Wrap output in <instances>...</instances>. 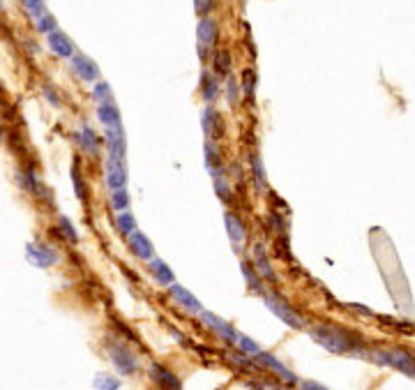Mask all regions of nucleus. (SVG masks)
Instances as JSON below:
<instances>
[{"instance_id":"2","label":"nucleus","mask_w":415,"mask_h":390,"mask_svg":"<svg viewBox=\"0 0 415 390\" xmlns=\"http://www.w3.org/2000/svg\"><path fill=\"white\" fill-rule=\"evenodd\" d=\"M263 300H266V307H268V310L273 312L275 317H277L279 321H282V324L289 326V328L300 330V328L307 326L303 314H300V312L296 310V307H293L286 298H282L279 294H275V291H266V294H263Z\"/></svg>"},{"instance_id":"31","label":"nucleus","mask_w":415,"mask_h":390,"mask_svg":"<svg viewBox=\"0 0 415 390\" xmlns=\"http://www.w3.org/2000/svg\"><path fill=\"white\" fill-rule=\"evenodd\" d=\"M256 84H259V77H256V72L249 67V70L243 72V95L247 97V100H254Z\"/></svg>"},{"instance_id":"33","label":"nucleus","mask_w":415,"mask_h":390,"mask_svg":"<svg viewBox=\"0 0 415 390\" xmlns=\"http://www.w3.org/2000/svg\"><path fill=\"white\" fill-rule=\"evenodd\" d=\"M236 347L240 354H245V356H256V354H261V347L256 344L252 337H247V335H238V340H236Z\"/></svg>"},{"instance_id":"40","label":"nucleus","mask_w":415,"mask_h":390,"mask_svg":"<svg viewBox=\"0 0 415 390\" xmlns=\"http://www.w3.org/2000/svg\"><path fill=\"white\" fill-rule=\"evenodd\" d=\"M213 7H215V0H194V10L201 19L206 17V14H210Z\"/></svg>"},{"instance_id":"20","label":"nucleus","mask_w":415,"mask_h":390,"mask_svg":"<svg viewBox=\"0 0 415 390\" xmlns=\"http://www.w3.org/2000/svg\"><path fill=\"white\" fill-rule=\"evenodd\" d=\"M47 37H49V40H47L49 42V49L54 51L58 58H72L74 54H77V51H74L72 40L65 33H60V30H56V33H51Z\"/></svg>"},{"instance_id":"19","label":"nucleus","mask_w":415,"mask_h":390,"mask_svg":"<svg viewBox=\"0 0 415 390\" xmlns=\"http://www.w3.org/2000/svg\"><path fill=\"white\" fill-rule=\"evenodd\" d=\"M148 268H150V275H153V280L157 284H162V287H171V284H176V273L171 270V266L166 264L162 259H153L148 261Z\"/></svg>"},{"instance_id":"35","label":"nucleus","mask_w":415,"mask_h":390,"mask_svg":"<svg viewBox=\"0 0 415 390\" xmlns=\"http://www.w3.org/2000/svg\"><path fill=\"white\" fill-rule=\"evenodd\" d=\"M19 185L28 192H40V180L33 171H19Z\"/></svg>"},{"instance_id":"17","label":"nucleus","mask_w":415,"mask_h":390,"mask_svg":"<svg viewBox=\"0 0 415 390\" xmlns=\"http://www.w3.org/2000/svg\"><path fill=\"white\" fill-rule=\"evenodd\" d=\"M72 70L77 72L83 81H90V84H97V81H100V67L83 54L72 56Z\"/></svg>"},{"instance_id":"14","label":"nucleus","mask_w":415,"mask_h":390,"mask_svg":"<svg viewBox=\"0 0 415 390\" xmlns=\"http://www.w3.org/2000/svg\"><path fill=\"white\" fill-rule=\"evenodd\" d=\"M203 155H206V169H208L210 176H213V178L226 176L224 155H222V150L217 148L215 141H208V139H206V146H203Z\"/></svg>"},{"instance_id":"10","label":"nucleus","mask_w":415,"mask_h":390,"mask_svg":"<svg viewBox=\"0 0 415 390\" xmlns=\"http://www.w3.org/2000/svg\"><path fill=\"white\" fill-rule=\"evenodd\" d=\"M148 374H150V381L160 390H183V384H180V379L176 377V372H171L169 367L162 363H150Z\"/></svg>"},{"instance_id":"1","label":"nucleus","mask_w":415,"mask_h":390,"mask_svg":"<svg viewBox=\"0 0 415 390\" xmlns=\"http://www.w3.org/2000/svg\"><path fill=\"white\" fill-rule=\"evenodd\" d=\"M309 335H312V340L323 347L330 354H337V356H346V354H358L362 356L365 354V342H362V337L356 335L353 330L344 328V326H332V324H316L309 328Z\"/></svg>"},{"instance_id":"9","label":"nucleus","mask_w":415,"mask_h":390,"mask_svg":"<svg viewBox=\"0 0 415 390\" xmlns=\"http://www.w3.org/2000/svg\"><path fill=\"white\" fill-rule=\"evenodd\" d=\"M199 317H201L203 324H206L210 330H213L215 335H220L226 344H236V340H238V335H240V333H238V330L233 328L231 324H229V321H224L222 317H217V314L206 312V310H203V312L199 314Z\"/></svg>"},{"instance_id":"8","label":"nucleus","mask_w":415,"mask_h":390,"mask_svg":"<svg viewBox=\"0 0 415 390\" xmlns=\"http://www.w3.org/2000/svg\"><path fill=\"white\" fill-rule=\"evenodd\" d=\"M104 171H107V187L111 192L127 190L130 174H127L125 160H118V157H107V162H104Z\"/></svg>"},{"instance_id":"29","label":"nucleus","mask_w":415,"mask_h":390,"mask_svg":"<svg viewBox=\"0 0 415 390\" xmlns=\"http://www.w3.org/2000/svg\"><path fill=\"white\" fill-rule=\"evenodd\" d=\"M58 229H60V236H65V240H70L72 245L79 243V231H77V227H74L72 220L67 215L58 217Z\"/></svg>"},{"instance_id":"11","label":"nucleus","mask_w":415,"mask_h":390,"mask_svg":"<svg viewBox=\"0 0 415 390\" xmlns=\"http://www.w3.org/2000/svg\"><path fill=\"white\" fill-rule=\"evenodd\" d=\"M201 125H203V132H206L208 141H220L224 134H226V127H224V118L217 109L213 107H206L201 114Z\"/></svg>"},{"instance_id":"41","label":"nucleus","mask_w":415,"mask_h":390,"mask_svg":"<svg viewBox=\"0 0 415 390\" xmlns=\"http://www.w3.org/2000/svg\"><path fill=\"white\" fill-rule=\"evenodd\" d=\"M298 388H300V390H328L323 384H319V381H309V379L298 381Z\"/></svg>"},{"instance_id":"3","label":"nucleus","mask_w":415,"mask_h":390,"mask_svg":"<svg viewBox=\"0 0 415 390\" xmlns=\"http://www.w3.org/2000/svg\"><path fill=\"white\" fill-rule=\"evenodd\" d=\"M107 351H109V358L113 367H116L118 374H123V377H130L139 370V358L137 354L127 347L123 340H118V337H109L107 340Z\"/></svg>"},{"instance_id":"12","label":"nucleus","mask_w":415,"mask_h":390,"mask_svg":"<svg viewBox=\"0 0 415 390\" xmlns=\"http://www.w3.org/2000/svg\"><path fill=\"white\" fill-rule=\"evenodd\" d=\"M224 227H226V236H229L233 247H243L249 238V231L245 227V222L240 220L236 213H224Z\"/></svg>"},{"instance_id":"34","label":"nucleus","mask_w":415,"mask_h":390,"mask_svg":"<svg viewBox=\"0 0 415 390\" xmlns=\"http://www.w3.org/2000/svg\"><path fill=\"white\" fill-rule=\"evenodd\" d=\"M93 388L95 390H120V381L111 374H97L93 379Z\"/></svg>"},{"instance_id":"23","label":"nucleus","mask_w":415,"mask_h":390,"mask_svg":"<svg viewBox=\"0 0 415 390\" xmlns=\"http://www.w3.org/2000/svg\"><path fill=\"white\" fill-rule=\"evenodd\" d=\"M201 95L208 104H213L217 97H220V81H217L215 74L208 70H203V74H201Z\"/></svg>"},{"instance_id":"27","label":"nucleus","mask_w":415,"mask_h":390,"mask_svg":"<svg viewBox=\"0 0 415 390\" xmlns=\"http://www.w3.org/2000/svg\"><path fill=\"white\" fill-rule=\"evenodd\" d=\"M213 67H215V74L217 77H231V54L229 51H217L215 58H213Z\"/></svg>"},{"instance_id":"38","label":"nucleus","mask_w":415,"mask_h":390,"mask_svg":"<svg viewBox=\"0 0 415 390\" xmlns=\"http://www.w3.org/2000/svg\"><path fill=\"white\" fill-rule=\"evenodd\" d=\"M24 7L33 14L35 19H40L42 14H47V7H44V0H24Z\"/></svg>"},{"instance_id":"16","label":"nucleus","mask_w":415,"mask_h":390,"mask_svg":"<svg viewBox=\"0 0 415 390\" xmlns=\"http://www.w3.org/2000/svg\"><path fill=\"white\" fill-rule=\"evenodd\" d=\"M169 296L187 312H192V314H201L203 312V305L199 303V298H196L192 291H187L185 287H180V284H171Z\"/></svg>"},{"instance_id":"5","label":"nucleus","mask_w":415,"mask_h":390,"mask_svg":"<svg viewBox=\"0 0 415 390\" xmlns=\"http://www.w3.org/2000/svg\"><path fill=\"white\" fill-rule=\"evenodd\" d=\"M26 261L30 266L47 270V268L58 264L60 254L49 243H42V240H30V243H26Z\"/></svg>"},{"instance_id":"13","label":"nucleus","mask_w":415,"mask_h":390,"mask_svg":"<svg viewBox=\"0 0 415 390\" xmlns=\"http://www.w3.org/2000/svg\"><path fill=\"white\" fill-rule=\"evenodd\" d=\"M252 261H254V268H256V273H259L263 280H268V282H279V277L275 273V268L273 264H270V257H268V252H266V247H263L261 243H256L252 247Z\"/></svg>"},{"instance_id":"21","label":"nucleus","mask_w":415,"mask_h":390,"mask_svg":"<svg viewBox=\"0 0 415 390\" xmlns=\"http://www.w3.org/2000/svg\"><path fill=\"white\" fill-rule=\"evenodd\" d=\"M97 118H100V123L107 127V130H118V127H123V120H120V111L116 107V102L97 104Z\"/></svg>"},{"instance_id":"4","label":"nucleus","mask_w":415,"mask_h":390,"mask_svg":"<svg viewBox=\"0 0 415 390\" xmlns=\"http://www.w3.org/2000/svg\"><path fill=\"white\" fill-rule=\"evenodd\" d=\"M372 360L379 365L392 367V370H399L409 377H415V358L409 354V351H399V349H376L372 351Z\"/></svg>"},{"instance_id":"6","label":"nucleus","mask_w":415,"mask_h":390,"mask_svg":"<svg viewBox=\"0 0 415 390\" xmlns=\"http://www.w3.org/2000/svg\"><path fill=\"white\" fill-rule=\"evenodd\" d=\"M254 360H256V365L263 367V370L277 374V377L282 379V384H286V386H298L300 379L289 370V367H286V365L282 363V360L275 358L273 354H268V351H261V354L254 356Z\"/></svg>"},{"instance_id":"18","label":"nucleus","mask_w":415,"mask_h":390,"mask_svg":"<svg viewBox=\"0 0 415 390\" xmlns=\"http://www.w3.org/2000/svg\"><path fill=\"white\" fill-rule=\"evenodd\" d=\"M104 141H107V150H109V157H118V160H125V153H127V139H125V132L123 127H118V130H107L104 132Z\"/></svg>"},{"instance_id":"26","label":"nucleus","mask_w":415,"mask_h":390,"mask_svg":"<svg viewBox=\"0 0 415 390\" xmlns=\"http://www.w3.org/2000/svg\"><path fill=\"white\" fill-rule=\"evenodd\" d=\"M249 164H252L254 180H256V185H259V190H266V187H268V176H266V169H263L261 155H259V153H252V155H249Z\"/></svg>"},{"instance_id":"28","label":"nucleus","mask_w":415,"mask_h":390,"mask_svg":"<svg viewBox=\"0 0 415 390\" xmlns=\"http://www.w3.org/2000/svg\"><path fill=\"white\" fill-rule=\"evenodd\" d=\"M213 187H215V194L220 197V201H224V204H231V201H233V190H231L229 178H226V176L213 178Z\"/></svg>"},{"instance_id":"7","label":"nucleus","mask_w":415,"mask_h":390,"mask_svg":"<svg viewBox=\"0 0 415 390\" xmlns=\"http://www.w3.org/2000/svg\"><path fill=\"white\" fill-rule=\"evenodd\" d=\"M217 37H220V28H217V21L210 17H203L196 26V40H199V56L201 60H206L210 54V49L217 44Z\"/></svg>"},{"instance_id":"39","label":"nucleus","mask_w":415,"mask_h":390,"mask_svg":"<svg viewBox=\"0 0 415 390\" xmlns=\"http://www.w3.org/2000/svg\"><path fill=\"white\" fill-rule=\"evenodd\" d=\"M72 178H74V192L79 194V199L86 201L88 192H86V183H83V176H81V174H77V169H74V171H72Z\"/></svg>"},{"instance_id":"24","label":"nucleus","mask_w":415,"mask_h":390,"mask_svg":"<svg viewBox=\"0 0 415 390\" xmlns=\"http://www.w3.org/2000/svg\"><path fill=\"white\" fill-rule=\"evenodd\" d=\"M240 270H243V277H245L249 291H254V294H261V296L266 294V287H263V277L256 273V268L252 264L243 261V264H240Z\"/></svg>"},{"instance_id":"36","label":"nucleus","mask_w":415,"mask_h":390,"mask_svg":"<svg viewBox=\"0 0 415 390\" xmlns=\"http://www.w3.org/2000/svg\"><path fill=\"white\" fill-rule=\"evenodd\" d=\"M37 30H40L42 35H51V33H56V30H58L56 19L51 17V14H42V17L37 19Z\"/></svg>"},{"instance_id":"30","label":"nucleus","mask_w":415,"mask_h":390,"mask_svg":"<svg viewBox=\"0 0 415 390\" xmlns=\"http://www.w3.org/2000/svg\"><path fill=\"white\" fill-rule=\"evenodd\" d=\"M130 192L127 190H116V192H111V197H109V206L116 210V213H123V210L130 208Z\"/></svg>"},{"instance_id":"25","label":"nucleus","mask_w":415,"mask_h":390,"mask_svg":"<svg viewBox=\"0 0 415 390\" xmlns=\"http://www.w3.org/2000/svg\"><path fill=\"white\" fill-rule=\"evenodd\" d=\"M116 227L123 236H130L137 231V217H134V213H130V210H123V213L116 215Z\"/></svg>"},{"instance_id":"22","label":"nucleus","mask_w":415,"mask_h":390,"mask_svg":"<svg viewBox=\"0 0 415 390\" xmlns=\"http://www.w3.org/2000/svg\"><path fill=\"white\" fill-rule=\"evenodd\" d=\"M77 144L88 155H97V150H100V139H97V132L90 125H83L81 132H77Z\"/></svg>"},{"instance_id":"15","label":"nucleus","mask_w":415,"mask_h":390,"mask_svg":"<svg viewBox=\"0 0 415 390\" xmlns=\"http://www.w3.org/2000/svg\"><path fill=\"white\" fill-rule=\"evenodd\" d=\"M127 243H130V250L137 259H143V261H153L155 259V247L150 243V238L143 234V231H134V234L127 236Z\"/></svg>"},{"instance_id":"42","label":"nucleus","mask_w":415,"mask_h":390,"mask_svg":"<svg viewBox=\"0 0 415 390\" xmlns=\"http://www.w3.org/2000/svg\"><path fill=\"white\" fill-rule=\"evenodd\" d=\"M42 93H44V97H47V100H49L51 104H54V107H60V97L54 93V88H51V86H44Z\"/></svg>"},{"instance_id":"37","label":"nucleus","mask_w":415,"mask_h":390,"mask_svg":"<svg viewBox=\"0 0 415 390\" xmlns=\"http://www.w3.org/2000/svg\"><path fill=\"white\" fill-rule=\"evenodd\" d=\"M226 97H229L231 107H236L238 97H240V88H238V81L233 79V77H226Z\"/></svg>"},{"instance_id":"32","label":"nucleus","mask_w":415,"mask_h":390,"mask_svg":"<svg viewBox=\"0 0 415 390\" xmlns=\"http://www.w3.org/2000/svg\"><path fill=\"white\" fill-rule=\"evenodd\" d=\"M93 97L97 104H113V93H111V86L107 81H97L93 88Z\"/></svg>"}]
</instances>
